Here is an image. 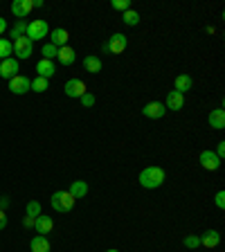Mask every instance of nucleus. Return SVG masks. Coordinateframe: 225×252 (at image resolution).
<instances>
[{
	"instance_id": "nucleus-1",
	"label": "nucleus",
	"mask_w": 225,
	"mask_h": 252,
	"mask_svg": "<svg viewBox=\"0 0 225 252\" xmlns=\"http://www.w3.org/2000/svg\"><path fill=\"white\" fill-rule=\"evenodd\" d=\"M164 178H167V173H164L162 167H147L140 171V185L144 189H158L162 187Z\"/></svg>"
},
{
	"instance_id": "nucleus-2",
	"label": "nucleus",
	"mask_w": 225,
	"mask_h": 252,
	"mask_svg": "<svg viewBox=\"0 0 225 252\" xmlns=\"http://www.w3.org/2000/svg\"><path fill=\"white\" fill-rule=\"evenodd\" d=\"M50 205H52V210L59 212V214H68L74 207V198L70 191H54L52 198H50Z\"/></svg>"
},
{
	"instance_id": "nucleus-3",
	"label": "nucleus",
	"mask_w": 225,
	"mask_h": 252,
	"mask_svg": "<svg viewBox=\"0 0 225 252\" xmlns=\"http://www.w3.org/2000/svg\"><path fill=\"white\" fill-rule=\"evenodd\" d=\"M126 47H129V38H126L124 34H120V32L110 34L108 41L101 43V50H104L106 54H122Z\"/></svg>"
},
{
	"instance_id": "nucleus-4",
	"label": "nucleus",
	"mask_w": 225,
	"mask_h": 252,
	"mask_svg": "<svg viewBox=\"0 0 225 252\" xmlns=\"http://www.w3.org/2000/svg\"><path fill=\"white\" fill-rule=\"evenodd\" d=\"M25 36L30 38L32 43H34V41H41V38L50 36V25H47V23L43 21V18L27 23V32H25Z\"/></svg>"
},
{
	"instance_id": "nucleus-5",
	"label": "nucleus",
	"mask_w": 225,
	"mask_h": 252,
	"mask_svg": "<svg viewBox=\"0 0 225 252\" xmlns=\"http://www.w3.org/2000/svg\"><path fill=\"white\" fill-rule=\"evenodd\" d=\"M63 93L68 94V97H72V99H79L81 94L88 93V88H86V84L81 79H68L65 86H63Z\"/></svg>"
},
{
	"instance_id": "nucleus-6",
	"label": "nucleus",
	"mask_w": 225,
	"mask_h": 252,
	"mask_svg": "<svg viewBox=\"0 0 225 252\" xmlns=\"http://www.w3.org/2000/svg\"><path fill=\"white\" fill-rule=\"evenodd\" d=\"M198 162H200V167L207 169V171H216V169H221V162H223V160H221V158L216 156L212 149H207V151L200 153Z\"/></svg>"
},
{
	"instance_id": "nucleus-7",
	"label": "nucleus",
	"mask_w": 225,
	"mask_h": 252,
	"mask_svg": "<svg viewBox=\"0 0 225 252\" xmlns=\"http://www.w3.org/2000/svg\"><path fill=\"white\" fill-rule=\"evenodd\" d=\"M21 72V68H18V59H14V57H9V59H5V61H0V77L2 79H14L16 74Z\"/></svg>"
},
{
	"instance_id": "nucleus-8",
	"label": "nucleus",
	"mask_w": 225,
	"mask_h": 252,
	"mask_svg": "<svg viewBox=\"0 0 225 252\" xmlns=\"http://www.w3.org/2000/svg\"><path fill=\"white\" fill-rule=\"evenodd\" d=\"M9 90L14 94H25L32 90V79L23 77V74H16L14 79H9Z\"/></svg>"
},
{
	"instance_id": "nucleus-9",
	"label": "nucleus",
	"mask_w": 225,
	"mask_h": 252,
	"mask_svg": "<svg viewBox=\"0 0 225 252\" xmlns=\"http://www.w3.org/2000/svg\"><path fill=\"white\" fill-rule=\"evenodd\" d=\"M32 9H34V2H32V0H14V2H11V14H14L18 21H25Z\"/></svg>"
},
{
	"instance_id": "nucleus-10",
	"label": "nucleus",
	"mask_w": 225,
	"mask_h": 252,
	"mask_svg": "<svg viewBox=\"0 0 225 252\" xmlns=\"http://www.w3.org/2000/svg\"><path fill=\"white\" fill-rule=\"evenodd\" d=\"M32 47H34V43H32L27 36L16 38V41H14V54H16V59H30L32 57Z\"/></svg>"
},
{
	"instance_id": "nucleus-11",
	"label": "nucleus",
	"mask_w": 225,
	"mask_h": 252,
	"mask_svg": "<svg viewBox=\"0 0 225 252\" xmlns=\"http://www.w3.org/2000/svg\"><path fill=\"white\" fill-rule=\"evenodd\" d=\"M164 113H167V108H164L162 101H149V104L142 108V115L149 117V120H160Z\"/></svg>"
},
{
	"instance_id": "nucleus-12",
	"label": "nucleus",
	"mask_w": 225,
	"mask_h": 252,
	"mask_svg": "<svg viewBox=\"0 0 225 252\" xmlns=\"http://www.w3.org/2000/svg\"><path fill=\"white\" fill-rule=\"evenodd\" d=\"M194 88V79H192V74H178L176 77V81H173V90L180 94H185L187 90Z\"/></svg>"
},
{
	"instance_id": "nucleus-13",
	"label": "nucleus",
	"mask_w": 225,
	"mask_h": 252,
	"mask_svg": "<svg viewBox=\"0 0 225 252\" xmlns=\"http://www.w3.org/2000/svg\"><path fill=\"white\" fill-rule=\"evenodd\" d=\"M183 106H185V94L171 90V93L167 94V99H164V108L167 110H180Z\"/></svg>"
},
{
	"instance_id": "nucleus-14",
	"label": "nucleus",
	"mask_w": 225,
	"mask_h": 252,
	"mask_svg": "<svg viewBox=\"0 0 225 252\" xmlns=\"http://www.w3.org/2000/svg\"><path fill=\"white\" fill-rule=\"evenodd\" d=\"M34 227H36V232L38 234H50V232H52V227H54V220H52V216H36V219H34Z\"/></svg>"
},
{
	"instance_id": "nucleus-15",
	"label": "nucleus",
	"mask_w": 225,
	"mask_h": 252,
	"mask_svg": "<svg viewBox=\"0 0 225 252\" xmlns=\"http://www.w3.org/2000/svg\"><path fill=\"white\" fill-rule=\"evenodd\" d=\"M207 122H210V126L214 128V131L225 128V110L223 108H214L210 115H207Z\"/></svg>"
},
{
	"instance_id": "nucleus-16",
	"label": "nucleus",
	"mask_w": 225,
	"mask_h": 252,
	"mask_svg": "<svg viewBox=\"0 0 225 252\" xmlns=\"http://www.w3.org/2000/svg\"><path fill=\"white\" fill-rule=\"evenodd\" d=\"M68 38H70V34H68V30H63V27H57V30L50 32V43L57 47L68 45Z\"/></svg>"
},
{
	"instance_id": "nucleus-17",
	"label": "nucleus",
	"mask_w": 225,
	"mask_h": 252,
	"mask_svg": "<svg viewBox=\"0 0 225 252\" xmlns=\"http://www.w3.org/2000/svg\"><path fill=\"white\" fill-rule=\"evenodd\" d=\"M30 250L32 252H50V239H47V236H43V234L32 236Z\"/></svg>"
},
{
	"instance_id": "nucleus-18",
	"label": "nucleus",
	"mask_w": 225,
	"mask_h": 252,
	"mask_svg": "<svg viewBox=\"0 0 225 252\" xmlns=\"http://www.w3.org/2000/svg\"><path fill=\"white\" fill-rule=\"evenodd\" d=\"M57 59L63 63V65H72V63L77 61V52H74L70 45H63V47H59Z\"/></svg>"
},
{
	"instance_id": "nucleus-19",
	"label": "nucleus",
	"mask_w": 225,
	"mask_h": 252,
	"mask_svg": "<svg viewBox=\"0 0 225 252\" xmlns=\"http://www.w3.org/2000/svg\"><path fill=\"white\" fill-rule=\"evenodd\" d=\"M221 243V234L216 230H207L205 234H200V246H205L207 250H212V248H216Z\"/></svg>"
},
{
	"instance_id": "nucleus-20",
	"label": "nucleus",
	"mask_w": 225,
	"mask_h": 252,
	"mask_svg": "<svg viewBox=\"0 0 225 252\" xmlns=\"http://www.w3.org/2000/svg\"><path fill=\"white\" fill-rule=\"evenodd\" d=\"M36 72H38V77L50 79V77H54V74H57V68H54L52 61H47V59H41V61L36 63Z\"/></svg>"
},
{
	"instance_id": "nucleus-21",
	"label": "nucleus",
	"mask_w": 225,
	"mask_h": 252,
	"mask_svg": "<svg viewBox=\"0 0 225 252\" xmlns=\"http://www.w3.org/2000/svg\"><path fill=\"white\" fill-rule=\"evenodd\" d=\"M101 59L99 57H95V54H88V57L84 59V70L86 72H93V74H97V72H101Z\"/></svg>"
},
{
	"instance_id": "nucleus-22",
	"label": "nucleus",
	"mask_w": 225,
	"mask_h": 252,
	"mask_svg": "<svg viewBox=\"0 0 225 252\" xmlns=\"http://www.w3.org/2000/svg\"><path fill=\"white\" fill-rule=\"evenodd\" d=\"M70 194H72V198H86V194H88V185H86V180H74L72 185H70L68 189Z\"/></svg>"
},
{
	"instance_id": "nucleus-23",
	"label": "nucleus",
	"mask_w": 225,
	"mask_h": 252,
	"mask_svg": "<svg viewBox=\"0 0 225 252\" xmlns=\"http://www.w3.org/2000/svg\"><path fill=\"white\" fill-rule=\"evenodd\" d=\"M122 21H124V25H129V27L140 25V11H135V9H126L124 14H122Z\"/></svg>"
},
{
	"instance_id": "nucleus-24",
	"label": "nucleus",
	"mask_w": 225,
	"mask_h": 252,
	"mask_svg": "<svg viewBox=\"0 0 225 252\" xmlns=\"http://www.w3.org/2000/svg\"><path fill=\"white\" fill-rule=\"evenodd\" d=\"M14 54V43L9 38H0V61H5Z\"/></svg>"
},
{
	"instance_id": "nucleus-25",
	"label": "nucleus",
	"mask_w": 225,
	"mask_h": 252,
	"mask_svg": "<svg viewBox=\"0 0 225 252\" xmlns=\"http://www.w3.org/2000/svg\"><path fill=\"white\" fill-rule=\"evenodd\" d=\"M25 32H27V21H16L14 27H11V36H14V41L16 38H21V36H25Z\"/></svg>"
},
{
	"instance_id": "nucleus-26",
	"label": "nucleus",
	"mask_w": 225,
	"mask_h": 252,
	"mask_svg": "<svg viewBox=\"0 0 225 252\" xmlns=\"http://www.w3.org/2000/svg\"><path fill=\"white\" fill-rule=\"evenodd\" d=\"M25 212H27V216H30V219L41 216V203H38V200H30V203H27V207H25Z\"/></svg>"
},
{
	"instance_id": "nucleus-27",
	"label": "nucleus",
	"mask_w": 225,
	"mask_h": 252,
	"mask_svg": "<svg viewBox=\"0 0 225 252\" xmlns=\"http://www.w3.org/2000/svg\"><path fill=\"white\" fill-rule=\"evenodd\" d=\"M57 52H59V47L52 45V43H45V45H43V50H41L43 59H47V61H52V59L57 57Z\"/></svg>"
},
{
	"instance_id": "nucleus-28",
	"label": "nucleus",
	"mask_w": 225,
	"mask_h": 252,
	"mask_svg": "<svg viewBox=\"0 0 225 252\" xmlns=\"http://www.w3.org/2000/svg\"><path fill=\"white\" fill-rule=\"evenodd\" d=\"M32 90H34V93H45L47 90V79H43V77L32 79Z\"/></svg>"
},
{
	"instance_id": "nucleus-29",
	"label": "nucleus",
	"mask_w": 225,
	"mask_h": 252,
	"mask_svg": "<svg viewBox=\"0 0 225 252\" xmlns=\"http://www.w3.org/2000/svg\"><path fill=\"white\" fill-rule=\"evenodd\" d=\"M185 248H189V250H196V248L200 246V236L198 234H189V236H185Z\"/></svg>"
},
{
	"instance_id": "nucleus-30",
	"label": "nucleus",
	"mask_w": 225,
	"mask_h": 252,
	"mask_svg": "<svg viewBox=\"0 0 225 252\" xmlns=\"http://www.w3.org/2000/svg\"><path fill=\"white\" fill-rule=\"evenodd\" d=\"M110 5H113V9H117V11L124 14L126 9H131V0H113Z\"/></svg>"
},
{
	"instance_id": "nucleus-31",
	"label": "nucleus",
	"mask_w": 225,
	"mask_h": 252,
	"mask_svg": "<svg viewBox=\"0 0 225 252\" xmlns=\"http://www.w3.org/2000/svg\"><path fill=\"white\" fill-rule=\"evenodd\" d=\"M79 99H81V106H84V108H93V106H95V94L93 93L81 94Z\"/></svg>"
},
{
	"instance_id": "nucleus-32",
	"label": "nucleus",
	"mask_w": 225,
	"mask_h": 252,
	"mask_svg": "<svg viewBox=\"0 0 225 252\" xmlns=\"http://www.w3.org/2000/svg\"><path fill=\"white\" fill-rule=\"evenodd\" d=\"M214 203H216V207H219V210H225V191H223V189H221L219 194L214 196Z\"/></svg>"
},
{
	"instance_id": "nucleus-33",
	"label": "nucleus",
	"mask_w": 225,
	"mask_h": 252,
	"mask_svg": "<svg viewBox=\"0 0 225 252\" xmlns=\"http://www.w3.org/2000/svg\"><path fill=\"white\" fill-rule=\"evenodd\" d=\"M216 156L221 158V160H223V156H225V142H219V144H216Z\"/></svg>"
},
{
	"instance_id": "nucleus-34",
	"label": "nucleus",
	"mask_w": 225,
	"mask_h": 252,
	"mask_svg": "<svg viewBox=\"0 0 225 252\" xmlns=\"http://www.w3.org/2000/svg\"><path fill=\"white\" fill-rule=\"evenodd\" d=\"M5 227H7V214L0 210V230H5Z\"/></svg>"
},
{
	"instance_id": "nucleus-35",
	"label": "nucleus",
	"mask_w": 225,
	"mask_h": 252,
	"mask_svg": "<svg viewBox=\"0 0 225 252\" xmlns=\"http://www.w3.org/2000/svg\"><path fill=\"white\" fill-rule=\"evenodd\" d=\"M5 32H7V21L2 18V16H0V36H2Z\"/></svg>"
},
{
	"instance_id": "nucleus-36",
	"label": "nucleus",
	"mask_w": 225,
	"mask_h": 252,
	"mask_svg": "<svg viewBox=\"0 0 225 252\" xmlns=\"http://www.w3.org/2000/svg\"><path fill=\"white\" fill-rule=\"evenodd\" d=\"M7 205H9V198H7V196H2V198H0V210L5 212V207Z\"/></svg>"
},
{
	"instance_id": "nucleus-37",
	"label": "nucleus",
	"mask_w": 225,
	"mask_h": 252,
	"mask_svg": "<svg viewBox=\"0 0 225 252\" xmlns=\"http://www.w3.org/2000/svg\"><path fill=\"white\" fill-rule=\"evenodd\" d=\"M106 252H120V250H115V248H113V250H106Z\"/></svg>"
}]
</instances>
